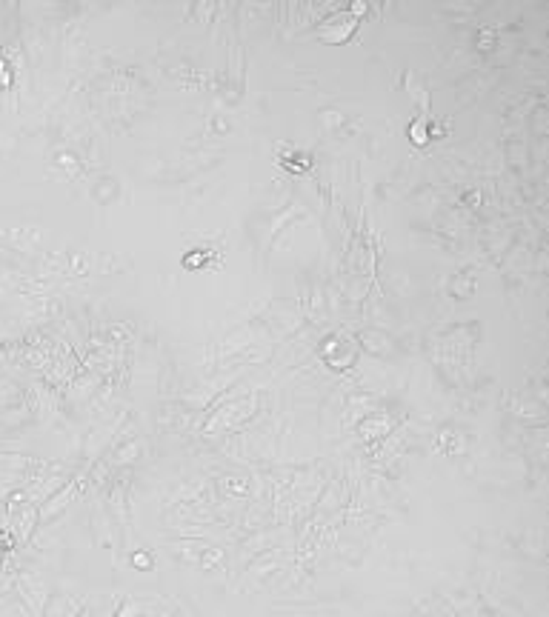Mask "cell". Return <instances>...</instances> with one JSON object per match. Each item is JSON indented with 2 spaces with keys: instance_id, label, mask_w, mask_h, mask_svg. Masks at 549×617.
Segmentation results:
<instances>
[{
  "instance_id": "1",
  "label": "cell",
  "mask_w": 549,
  "mask_h": 617,
  "mask_svg": "<svg viewBox=\"0 0 549 617\" xmlns=\"http://www.w3.org/2000/svg\"><path fill=\"white\" fill-rule=\"evenodd\" d=\"M0 529H6V509H3V503H0Z\"/></svg>"
}]
</instances>
